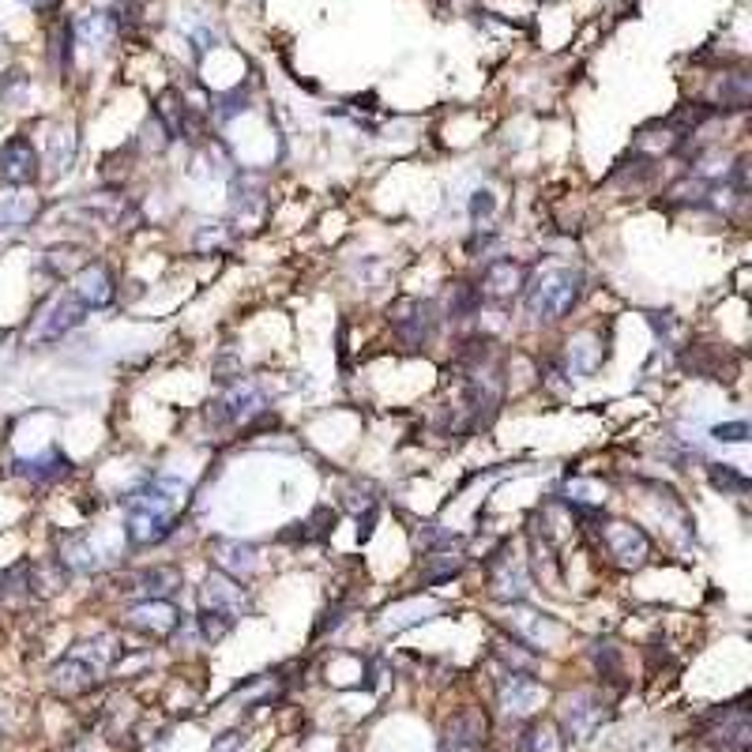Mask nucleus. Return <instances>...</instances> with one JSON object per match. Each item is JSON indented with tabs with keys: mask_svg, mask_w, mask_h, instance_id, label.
Instances as JSON below:
<instances>
[{
	"mask_svg": "<svg viewBox=\"0 0 752 752\" xmlns=\"http://www.w3.org/2000/svg\"><path fill=\"white\" fill-rule=\"evenodd\" d=\"M185 504H188L185 482H177V478H151V482H143L136 493H128V501H125L128 542L136 549L166 542Z\"/></svg>",
	"mask_w": 752,
	"mask_h": 752,
	"instance_id": "f257e3e1",
	"label": "nucleus"
},
{
	"mask_svg": "<svg viewBox=\"0 0 752 752\" xmlns=\"http://www.w3.org/2000/svg\"><path fill=\"white\" fill-rule=\"evenodd\" d=\"M583 298V271L568 264H553L527 275L523 286V301H527V313L534 320H561L568 316Z\"/></svg>",
	"mask_w": 752,
	"mask_h": 752,
	"instance_id": "f03ea898",
	"label": "nucleus"
},
{
	"mask_svg": "<svg viewBox=\"0 0 752 752\" xmlns=\"http://www.w3.org/2000/svg\"><path fill=\"white\" fill-rule=\"evenodd\" d=\"M264 410H267L264 392L256 384H249V380H237L215 403H207V422L215 425V429H237V425L256 422Z\"/></svg>",
	"mask_w": 752,
	"mask_h": 752,
	"instance_id": "7ed1b4c3",
	"label": "nucleus"
},
{
	"mask_svg": "<svg viewBox=\"0 0 752 752\" xmlns=\"http://www.w3.org/2000/svg\"><path fill=\"white\" fill-rule=\"evenodd\" d=\"M486 568H489V598L493 602L512 606V602H523V598L531 595V572H527L523 557L512 553L508 546H501L493 557H486Z\"/></svg>",
	"mask_w": 752,
	"mask_h": 752,
	"instance_id": "20e7f679",
	"label": "nucleus"
},
{
	"mask_svg": "<svg viewBox=\"0 0 752 752\" xmlns=\"http://www.w3.org/2000/svg\"><path fill=\"white\" fill-rule=\"evenodd\" d=\"M602 546H606V553L613 557V564L617 568H643V564L651 561V538L636 527V523H621V519H613V523H606L602 527Z\"/></svg>",
	"mask_w": 752,
	"mask_h": 752,
	"instance_id": "39448f33",
	"label": "nucleus"
},
{
	"mask_svg": "<svg viewBox=\"0 0 752 752\" xmlns=\"http://www.w3.org/2000/svg\"><path fill=\"white\" fill-rule=\"evenodd\" d=\"M83 316H87V309L72 294H57V298L46 301V309L38 313L34 328L27 335L34 343H57V339H64L68 331H76L83 324Z\"/></svg>",
	"mask_w": 752,
	"mask_h": 752,
	"instance_id": "423d86ee",
	"label": "nucleus"
},
{
	"mask_svg": "<svg viewBox=\"0 0 752 752\" xmlns=\"http://www.w3.org/2000/svg\"><path fill=\"white\" fill-rule=\"evenodd\" d=\"M489 722L482 715V707H463L452 719L444 722L440 734V752H482L486 749Z\"/></svg>",
	"mask_w": 752,
	"mask_h": 752,
	"instance_id": "0eeeda50",
	"label": "nucleus"
},
{
	"mask_svg": "<svg viewBox=\"0 0 752 752\" xmlns=\"http://www.w3.org/2000/svg\"><path fill=\"white\" fill-rule=\"evenodd\" d=\"M606 719H610V704H606L598 692H572L561 707L564 734L576 737V741L591 737Z\"/></svg>",
	"mask_w": 752,
	"mask_h": 752,
	"instance_id": "6e6552de",
	"label": "nucleus"
},
{
	"mask_svg": "<svg viewBox=\"0 0 752 752\" xmlns=\"http://www.w3.org/2000/svg\"><path fill=\"white\" fill-rule=\"evenodd\" d=\"M523 286H527V267L519 264V260H512V256H504V260L486 264V271H482V286H478V298L493 301V305H508L512 298L523 294Z\"/></svg>",
	"mask_w": 752,
	"mask_h": 752,
	"instance_id": "1a4fd4ad",
	"label": "nucleus"
},
{
	"mask_svg": "<svg viewBox=\"0 0 752 752\" xmlns=\"http://www.w3.org/2000/svg\"><path fill=\"white\" fill-rule=\"evenodd\" d=\"M388 316H392V331L399 335V343L407 346H425L437 331V309L429 301H399Z\"/></svg>",
	"mask_w": 752,
	"mask_h": 752,
	"instance_id": "9d476101",
	"label": "nucleus"
},
{
	"mask_svg": "<svg viewBox=\"0 0 752 752\" xmlns=\"http://www.w3.org/2000/svg\"><path fill=\"white\" fill-rule=\"evenodd\" d=\"M0 181L8 188H27L38 181V151L27 136L0 143Z\"/></svg>",
	"mask_w": 752,
	"mask_h": 752,
	"instance_id": "9b49d317",
	"label": "nucleus"
},
{
	"mask_svg": "<svg viewBox=\"0 0 752 752\" xmlns=\"http://www.w3.org/2000/svg\"><path fill=\"white\" fill-rule=\"evenodd\" d=\"M704 734L711 745H722L730 752H745L752 741V722H749V707H722L707 719Z\"/></svg>",
	"mask_w": 752,
	"mask_h": 752,
	"instance_id": "f8f14e48",
	"label": "nucleus"
},
{
	"mask_svg": "<svg viewBox=\"0 0 752 752\" xmlns=\"http://www.w3.org/2000/svg\"><path fill=\"white\" fill-rule=\"evenodd\" d=\"M200 602H204V610L222 613V617H230L234 625H237V617H245V610H249V595H245L241 580L226 576V572H211V576H207L204 587H200Z\"/></svg>",
	"mask_w": 752,
	"mask_h": 752,
	"instance_id": "ddd939ff",
	"label": "nucleus"
},
{
	"mask_svg": "<svg viewBox=\"0 0 752 752\" xmlns=\"http://www.w3.org/2000/svg\"><path fill=\"white\" fill-rule=\"evenodd\" d=\"M504 628H508L512 640L527 643L534 651H542V647L557 636V621H553L549 613H538V610H531V606H523V602H512V606H508Z\"/></svg>",
	"mask_w": 752,
	"mask_h": 752,
	"instance_id": "4468645a",
	"label": "nucleus"
},
{
	"mask_svg": "<svg viewBox=\"0 0 752 752\" xmlns=\"http://www.w3.org/2000/svg\"><path fill=\"white\" fill-rule=\"evenodd\" d=\"M72 298L83 305V309H106L117 298V282H113V271L106 264H83L72 275Z\"/></svg>",
	"mask_w": 752,
	"mask_h": 752,
	"instance_id": "2eb2a0df",
	"label": "nucleus"
},
{
	"mask_svg": "<svg viewBox=\"0 0 752 752\" xmlns=\"http://www.w3.org/2000/svg\"><path fill=\"white\" fill-rule=\"evenodd\" d=\"M542 696H546V689H542V685H538L527 670H508V674L501 677V685H497L501 711H504V715H512V719L531 715L534 707L542 704Z\"/></svg>",
	"mask_w": 752,
	"mask_h": 752,
	"instance_id": "dca6fc26",
	"label": "nucleus"
},
{
	"mask_svg": "<svg viewBox=\"0 0 752 752\" xmlns=\"http://www.w3.org/2000/svg\"><path fill=\"white\" fill-rule=\"evenodd\" d=\"M128 625L143 632V636H155V640H166L181 628V613L177 606L162 602V598H140L132 610H128Z\"/></svg>",
	"mask_w": 752,
	"mask_h": 752,
	"instance_id": "f3484780",
	"label": "nucleus"
},
{
	"mask_svg": "<svg viewBox=\"0 0 752 752\" xmlns=\"http://www.w3.org/2000/svg\"><path fill=\"white\" fill-rule=\"evenodd\" d=\"M42 211V200L34 196L31 188H4L0 192V234H12L31 226Z\"/></svg>",
	"mask_w": 752,
	"mask_h": 752,
	"instance_id": "a211bd4d",
	"label": "nucleus"
},
{
	"mask_svg": "<svg viewBox=\"0 0 752 752\" xmlns=\"http://www.w3.org/2000/svg\"><path fill=\"white\" fill-rule=\"evenodd\" d=\"M602 358H606L602 339H598L595 331H583V335H576V339H568V350H564V373L568 376H595Z\"/></svg>",
	"mask_w": 752,
	"mask_h": 752,
	"instance_id": "6ab92c4d",
	"label": "nucleus"
},
{
	"mask_svg": "<svg viewBox=\"0 0 752 752\" xmlns=\"http://www.w3.org/2000/svg\"><path fill=\"white\" fill-rule=\"evenodd\" d=\"M177 587H181V572L170 568V564H155V568H143L125 591H136L140 598H162V602H170V598L177 595Z\"/></svg>",
	"mask_w": 752,
	"mask_h": 752,
	"instance_id": "aec40b11",
	"label": "nucleus"
},
{
	"mask_svg": "<svg viewBox=\"0 0 752 752\" xmlns=\"http://www.w3.org/2000/svg\"><path fill=\"white\" fill-rule=\"evenodd\" d=\"M211 553H215L219 572L234 576V580H249L252 572H256V549H252L249 542H230V538H219V542L211 546Z\"/></svg>",
	"mask_w": 752,
	"mask_h": 752,
	"instance_id": "412c9836",
	"label": "nucleus"
},
{
	"mask_svg": "<svg viewBox=\"0 0 752 752\" xmlns=\"http://www.w3.org/2000/svg\"><path fill=\"white\" fill-rule=\"evenodd\" d=\"M72 38L87 49H106L117 38V16H110V12H83L72 23Z\"/></svg>",
	"mask_w": 752,
	"mask_h": 752,
	"instance_id": "4be33fe9",
	"label": "nucleus"
},
{
	"mask_svg": "<svg viewBox=\"0 0 752 752\" xmlns=\"http://www.w3.org/2000/svg\"><path fill=\"white\" fill-rule=\"evenodd\" d=\"M72 655H76L79 662H83V666H87V670L102 681V677L113 670V662H117V655H121V647H117V640H113V636H94V640L79 643Z\"/></svg>",
	"mask_w": 752,
	"mask_h": 752,
	"instance_id": "5701e85b",
	"label": "nucleus"
},
{
	"mask_svg": "<svg viewBox=\"0 0 752 752\" xmlns=\"http://www.w3.org/2000/svg\"><path fill=\"white\" fill-rule=\"evenodd\" d=\"M49 681H53V689L64 692V696H79V692H87L98 681V677L79 662L76 655H64L53 670H49Z\"/></svg>",
	"mask_w": 752,
	"mask_h": 752,
	"instance_id": "b1692460",
	"label": "nucleus"
},
{
	"mask_svg": "<svg viewBox=\"0 0 752 752\" xmlns=\"http://www.w3.org/2000/svg\"><path fill=\"white\" fill-rule=\"evenodd\" d=\"M57 564H61L68 576H72V572L87 576V572H98V553H94V546L87 538L68 534V538H61V557H57Z\"/></svg>",
	"mask_w": 752,
	"mask_h": 752,
	"instance_id": "393cba45",
	"label": "nucleus"
},
{
	"mask_svg": "<svg viewBox=\"0 0 752 752\" xmlns=\"http://www.w3.org/2000/svg\"><path fill=\"white\" fill-rule=\"evenodd\" d=\"M19 474L31 482H57L68 474V459L61 452H42L34 459H19Z\"/></svg>",
	"mask_w": 752,
	"mask_h": 752,
	"instance_id": "a878e982",
	"label": "nucleus"
},
{
	"mask_svg": "<svg viewBox=\"0 0 752 752\" xmlns=\"http://www.w3.org/2000/svg\"><path fill=\"white\" fill-rule=\"evenodd\" d=\"M463 564H467V557H463V553L437 549V553H429V557H425L422 583H448L452 576H459V572H463Z\"/></svg>",
	"mask_w": 752,
	"mask_h": 752,
	"instance_id": "bb28decb",
	"label": "nucleus"
},
{
	"mask_svg": "<svg viewBox=\"0 0 752 752\" xmlns=\"http://www.w3.org/2000/svg\"><path fill=\"white\" fill-rule=\"evenodd\" d=\"M568 497L564 501L572 504L576 512H595V508H602V501H606V489L598 486V482H583V478H576V482H568V489H564Z\"/></svg>",
	"mask_w": 752,
	"mask_h": 752,
	"instance_id": "cd10ccee",
	"label": "nucleus"
},
{
	"mask_svg": "<svg viewBox=\"0 0 752 752\" xmlns=\"http://www.w3.org/2000/svg\"><path fill=\"white\" fill-rule=\"evenodd\" d=\"M83 264H91V260L79 245H57V249L46 252V267L53 275H76Z\"/></svg>",
	"mask_w": 752,
	"mask_h": 752,
	"instance_id": "c85d7f7f",
	"label": "nucleus"
},
{
	"mask_svg": "<svg viewBox=\"0 0 752 752\" xmlns=\"http://www.w3.org/2000/svg\"><path fill=\"white\" fill-rule=\"evenodd\" d=\"M707 482L719 489V493H745L749 489V478L734 463H711L707 467Z\"/></svg>",
	"mask_w": 752,
	"mask_h": 752,
	"instance_id": "c756f323",
	"label": "nucleus"
},
{
	"mask_svg": "<svg viewBox=\"0 0 752 752\" xmlns=\"http://www.w3.org/2000/svg\"><path fill=\"white\" fill-rule=\"evenodd\" d=\"M719 98H722V106H730V110H745V106H749V76H745V72L726 76L719 87Z\"/></svg>",
	"mask_w": 752,
	"mask_h": 752,
	"instance_id": "7c9ffc66",
	"label": "nucleus"
},
{
	"mask_svg": "<svg viewBox=\"0 0 752 752\" xmlns=\"http://www.w3.org/2000/svg\"><path fill=\"white\" fill-rule=\"evenodd\" d=\"M561 730L553 726V722H534L531 730H527V752H561Z\"/></svg>",
	"mask_w": 752,
	"mask_h": 752,
	"instance_id": "2f4dec72",
	"label": "nucleus"
},
{
	"mask_svg": "<svg viewBox=\"0 0 752 752\" xmlns=\"http://www.w3.org/2000/svg\"><path fill=\"white\" fill-rule=\"evenodd\" d=\"M230 245V234H226V222H200L196 230V249L200 252H219Z\"/></svg>",
	"mask_w": 752,
	"mask_h": 752,
	"instance_id": "473e14b6",
	"label": "nucleus"
},
{
	"mask_svg": "<svg viewBox=\"0 0 752 752\" xmlns=\"http://www.w3.org/2000/svg\"><path fill=\"white\" fill-rule=\"evenodd\" d=\"M493 215H497V196H493L489 188L474 192V200H470V222H474L478 230H489Z\"/></svg>",
	"mask_w": 752,
	"mask_h": 752,
	"instance_id": "72a5a7b5",
	"label": "nucleus"
},
{
	"mask_svg": "<svg viewBox=\"0 0 752 752\" xmlns=\"http://www.w3.org/2000/svg\"><path fill=\"white\" fill-rule=\"evenodd\" d=\"M72 46H76L72 23H64L61 31L53 34V68H57V72H68V68H72Z\"/></svg>",
	"mask_w": 752,
	"mask_h": 752,
	"instance_id": "f704fd0d",
	"label": "nucleus"
},
{
	"mask_svg": "<svg viewBox=\"0 0 752 752\" xmlns=\"http://www.w3.org/2000/svg\"><path fill=\"white\" fill-rule=\"evenodd\" d=\"M196 628H200V636L204 640H222L230 628H234V621L230 617H222V613H215V610H200V617H196Z\"/></svg>",
	"mask_w": 752,
	"mask_h": 752,
	"instance_id": "c9c22d12",
	"label": "nucleus"
},
{
	"mask_svg": "<svg viewBox=\"0 0 752 752\" xmlns=\"http://www.w3.org/2000/svg\"><path fill=\"white\" fill-rule=\"evenodd\" d=\"M478 305H482V298H478V290H474V286H455V298L448 301V313L467 316V313H474Z\"/></svg>",
	"mask_w": 752,
	"mask_h": 752,
	"instance_id": "e433bc0d",
	"label": "nucleus"
},
{
	"mask_svg": "<svg viewBox=\"0 0 752 752\" xmlns=\"http://www.w3.org/2000/svg\"><path fill=\"white\" fill-rule=\"evenodd\" d=\"M711 440H719V444H745V440H749V422L715 425V429H711Z\"/></svg>",
	"mask_w": 752,
	"mask_h": 752,
	"instance_id": "4c0bfd02",
	"label": "nucleus"
},
{
	"mask_svg": "<svg viewBox=\"0 0 752 752\" xmlns=\"http://www.w3.org/2000/svg\"><path fill=\"white\" fill-rule=\"evenodd\" d=\"M595 666L602 677H613L617 674V647L613 643H598L595 647Z\"/></svg>",
	"mask_w": 752,
	"mask_h": 752,
	"instance_id": "58836bf2",
	"label": "nucleus"
},
{
	"mask_svg": "<svg viewBox=\"0 0 752 752\" xmlns=\"http://www.w3.org/2000/svg\"><path fill=\"white\" fill-rule=\"evenodd\" d=\"M418 542H422V546H452L455 534H448V531H433V527H429V531L418 534Z\"/></svg>",
	"mask_w": 752,
	"mask_h": 752,
	"instance_id": "ea45409f",
	"label": "nucleus"
},
{
	"mask_svg": "<svg viewBox=\"0 0 752 752\" xmlns=\"http://www.w3.org/2000/svg\"><path fill=\"white\" fill-rule=\"evenodd\" d=\"M241 749V734H222L215 745H211V752H237Z\"/></svg>",
	"mask_w": 752,
	"mask_h": 752,
	"instance_id": "a19ab883",
	"label": "nucleus"
},
{
	"mask_svg": "<svg viewBox=\"0 0 752 752\" xmlns=\"http://www.w3.org/2000/svg\"><path fill=\"white\" fill-rule=\"evenodd\" d=\"M19 4H23V8H31V12H49L57 0H19Z\"/></svg>",
	"mask_w": 752,
	"mask_h": 752,
	"instance_id": "79ce46f5",
	"label": "nucleus"
},
{
	"mask_svg": "<svg viewBox=\"0 0 752 752\" xmlns=\"http://www.w3.org/2000/svg\"><path fill=\"white\" fill-rule=\"evenodd\" d=\"M76 752H98V749H91V741H83V745H79Z\"/></svg>",
	"mask_w": 752,
	"mask_h": 752,
	"instance_id": "37998d69",
	"label": "nucleus"
}]
</instances>
